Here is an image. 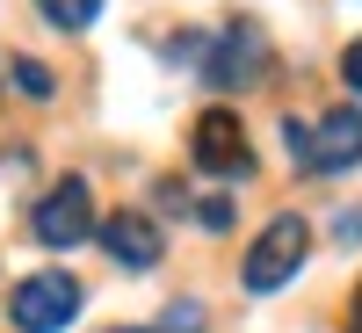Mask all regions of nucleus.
Wrapping results in <instances>:
<instances>
[{"label":"nucleus","instance_id":"1","mask_svg":"<svg viewBox=\"0 0 362 333\" xmlns=\"http://www.w3.org/2000/svg\"><path fill=\"white\" fill-rule=\"evenodd\" d=\"M305 247H312V225L305 218H268L261 225V239L247 247V261H239V283H247L254 297H268V290H283L297 268H305Z\"/></svg>","mask_w":362,"mask_h":333},{"label":"nucleus","instance_id":"2","mask_svg":"<svg viewBox=\"0 0 362 333\" xmlns=\"http://www.w3.org/2000/svg\"><path fill=\"white\" fill-rule=\"evenodd\" d=\"M8 319H15V333H66L80 319V283L66 268H37L8 290Z\"/></svg>","mask_w":362,"mask_h":333},{"label":"nucleus","instance_id":"3","mask_svg":"<svg viewBox=\"0 0 362 333\" xmlns=\"http://www.w3.org/2000/svg\"><path fill=\"white\" fill-rule=\"evenodd\" d=\"M29 232H37V247H51V254H66V247H80L87 232H102L95 225V189H87L80 174H66L58 189L37 203V218H29Z\"/></svg>","mask_w":362,"mask_h":333},{"label":"nucleus","instance_id":"4","mask_svg":"<svg viewBox=\"0 0 362 333\" xmlns=\"http://www.w3.org/2000/svg\"><path fill=\"white\" fill-rule=\"evenodd\" d=\"M189 153L203 174H218V181H239V174H254V153H247V131H239V116L232 109H203L196 116V131H189Z\"/></svg>","mask_w":362,"mask_h":333},{"label":"nucleus","instance_id":"5","mask_svg":"<svg viewBox=\"0 0 362 333\" xmlns=\"http://www.w3.org/2000/svg\"><path fill=\"white\" fill-rule=\"evenodd\" d=\"M203 80L210 87H254V80H268V37L254 22H232L225 37L203 51Z\"/></svg>","mask_w":362,"mask_h":333},{"label":"nucleus","instance_id":"6","mask_svg":"<svg viewBox=\"0 0 362 333\" xmlns=\"http://www.w3.org/2000/svg\"><path fill=\"white\" fill-rule=\"evenodd\" d=\"M362 160V109H334V116H319L312 124V145H305V160L297 167H312V174H348Z\"/></svg>","mask_w":362,"mask_h":333},{"label":"nucleus","instance_id":"7","mask_svg":"<svg viewBox=\"0 0 362 333\" xmlns=\"http://www.w3.org/2000/svg\"><path fill=\"white\" fill-rule=\"evenodd\" d=\"M102 247H109L116 268L145 276V268H160V225L145 210H116V218H102Z\"/></svg>","mask_w":362,"mask_h":333},{"label":"nucleus","instance_id":"8","mask_svg":"<svg viewBox=\"0 0 362 333\" xmlns=\"http://www.w3.org/2000/svg\"><path fill=\"white\" fill-rule=\"evenodd\" d=\"M37 15L51 22V29H87L102 15V0H37Z\"/></svg>","mask_w":362,"mask_h":333},{"label":"nucleus","instance_id":"9","mask_svg":"<svg viewBox=\"0 0 362 333\" xmlns=\"http://www.w3.org/2000/svg\"><path fill=\"white\" fill-rule=\"evenodd\" d=\"M15 87H22L29 102H51V95H58V80H51L44 58H15Z\"/></svg>","mask_w":362,"mask_h":333},{"label":"nucleus","instance_id":"10","mask_svg":"<svg viewBox=\"0 0 362 333\" xmlns=\"http://www.w3.org/2000/svg\"><path fill=\"white\" fill-rule=\"evenodd\" d=\"M341 80H348V95H362V37L341 51Z\"/></svg>","mask_w":362,"mask_h":333},{"label":"nucleus","instance_id":"11","mask_svg":"<svg viewBox=\"0 0 362 333\" xmlns=\"http://www.w3.org/2000/svg\"><path fill=\"white\" fill-rule=\"evenodd\" d=\"M167 333H203V312H196V305H174V312H167Z\"/></svg>","mask_w":362,"mask_h":333},{"label":"nucleus","instance_id":"12","mask_svg":"<svg viewBox=\"0 0 362 333\" xmlns=\"http://www.w3.org/2000/svg\"><path fill=\"white\" fill-rule=\"evenodd\" d=\"M341 239H362V210H341V225H334Z\"/></svg>","mask_w":362,"mask_h":333},{"label":"nucleus","instance_id":"13","mask_svg":"<svg viewBox=\"0 0 362 333\" xmlns=\"http://www.w3.org/2000/svg\"><path fill=\"white\" fill-rule=\"evenodd\" d=\"M348 333H362V290H355V305H348Z\"/></svg>","mask_w":362,"mask_h":333},{"label":"nucleus","instance_id":"14","mask_svg":"<svg viewBox=\"0 0 362 333\" xmlns=\"http://www.w3.org/2000/svg\"><path fill=\"white\" fill-rule=\"evenodd\" d=\"M116 333H145V326H116Z\"/></svg>","mask_w":362,"mask_h":333}]
</instances>
